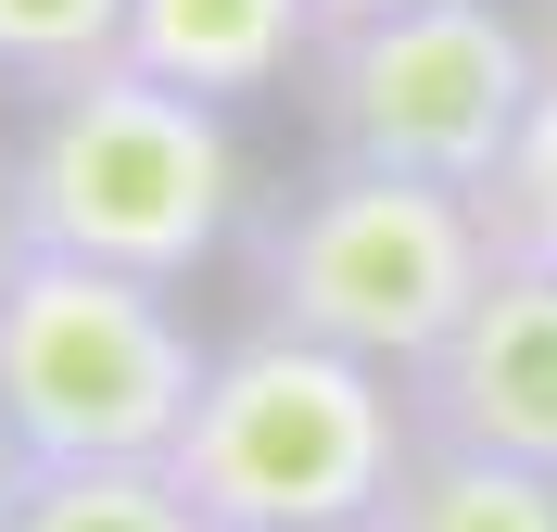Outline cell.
<instances>
[{
    "instance_id": "1",
    "label": "cell",
    "mask_w": 557,
    "mask_h": 532,
    "mask_svg": "<svg viewBox=\"0 0 557 532\" xmlns=\"http://www.w3.org/2000/svg\"><path fill=\"white\" fill-rule=\"evenodd\" d=\"M26 253H89L127 280H190L242 242V127L228 102H190L139 64H102L26 102V140L0 165Z\"/></svg>"
},
{
    "instance_id": "7",
    "label": "cell",
    "mask_w": 557,
    "mask_h": 532,
    "mask_svg": "<svg viewBox=\"0 0 557 532\" xmlns=\"http://www.w3.org/2000/svg\"><path fill=\"white\" fill-rule=\"evenodd\" d=\"M305 51H317V0H127V64L228 114L267 89H305Z\"/></svg>"
},
{
    "instance_id": "9",
    "label": "cell",
    "mask_w": 557,
    "mask_h": 532,
    "mask_svg": "<svg viewBox=\"0 0 557 532\" xmlns=\"http://www.w3.org/2000/svg\"><path fill=\"white\" fill-rule=\"evenodd\" d=\"M0 532H215L165 457H26Z\"/></svg>"
},
{
    "instance_id": "15",
    "label": "cell",
    "mask_w": 557,
    "mask_h": 532,
    "mask_svg": "<svg viewBox=\"0 0 557 532\" xmlns=\"http://www.w3.org/2000/svg\"><path fill=\"white\" fill-rule=\"evenodd\" d=\"M545 13H557V0H545Z\"/></svg>"
},
{
    "instance_id": "6",
    "label": "cell",
    "mask_w": 557,
    "mask_h": 532,
    "mask_svg": "<svg viewBox=\"0 0 557 532\" xmlns=\"http://www.w3.org/2000/svg\"><path fill=\"white\" fill-rule=\"evenodd\" d=\"M406 406L431 444H482V457L557 469V267H507L469 292V318L406 368Z\"/></svg>"
},
{
    "instance_id": "10",
    "label": "cell",
    "mask_w": 557,
    "mask_h": 532,
    "mask_svg": "<svg viewBox=\"0 0 557 532\" xmlns=\"http://www.w3.org/2000/svg\"><path fill=\"white\" fill-rule=\"evenodd\" d=\"M102 64H127V0H0V89L13 102H51Z\"/></svg>"
},
{
    "instance_id": "5",
    "label": "cell",
    "mask_w": 557,
    "mask_h": 532,
    "mask_svg": "<svg viewBox=\"0 0 557 532\" xmlns=\"http://www.w3.org/2000/svg\"><path fill=\"white\" fill-rule=\"evenodd\" d=\"M203 393V343L165 280L26 253L0 280V419L26 457H165Z\"/></svg>"
},
{
    "instance_id": "4",
    "label": "cell",
    "mask_w": 557,
    "mask_h": 532,
    "mask_svg": "<svg viewBox=\"0 0 557 532\" xmlns=\"http://www.w3.org/2000/svg\"><path fill=\"white\" fill-rule=\"evenodd\" d=\"M545 64L557 51H532V26L507 0H406L368 26H317L305 114H317V152H343V165L482 190L520 140Z\"/></svg>"
},
{
    "instance_id": "13",
    "label": "cell",
    "mask_w": 557,
    "mask_h": 532,
    "mask_svg": "<svg viewBox=\"0 0 557 532\" xmlns=\"http://www.w3.org/2000/svg\"><path fill=\"white\" fill-rule=\"evenodd\" d=\"M26 267V228H13V190H0V280Z\"/></svg>"
},
{
    "instance_id": "12",
    "label": "cell",
    "mask_w": 557,
    "mask_h": 532,
    "mask_svg": "<svg viewBox=\"0 0 557 532\" xmlns=\"http://www.w3.org/2000/svg\"><path fill=\"white\" fill-rule=\"evenodd\" d=\"M368 13H406V0H317V26H368Z\"/></svg>"
},
{
    "instance_id": "14",
    "label": "cell",
    "mask_w": 557,
    "mask_h": 532,
    "mask_svg": "<svg viewBox=\"0 0 557 532\" xmlns=\"http://www.w3.org/2000/svg\"><path fill=\"white\" fill-rule=\"evenodd\" d=\"M13 482H26V444H13V419H0V507H13Z\"/></svg>"
},
{
    "instance_id": "11",
    "label": "cell",
    "mask_w": 557,
    "mask_h": 532,
    "mask_svg": "<svg viewBox=\"0 0 557 532\" xmlns=\"http://www.w3.org/2000/svg\"><path fill=\"white\" fill-rule=\"evenodd\" d=\"M482 228H494L507 267H557V64H545V89H532L507 165L482 177Z\"/></svg>"
},
{
    "instance_id": "8",
    "label": "cell",
    "mask_w": 557,
    "mask_h": 532,
    "mask_svg": "<svg viewBox=\"0 0 557 532\" xmlns=\"http://www.w3.org/2000/svg\"><path fill=\"white\" fill-rule=\"evenodd\" d=\"M368 532H557V469H520V457H482V444H431L418 431Z\"/></svg>"
},
{
    "instance_id": "3",
    "label": "cell",
    "mask_w": 557,
    "mask_h": 532,
    "mask_svg": "<svg viewBox=\"0 0 557 532\" xmlns=\"http://www.w3.org/2000/svg\"><path fill=\"white\" fill-rule=\"evenodd\" d=\"M242 267H253V318L267 330L343 343V355L406 381L418 355L469 318V292L494 280V228H482V190L330 152L305 190H278L242 228Z\"/></svg>"
},
{
    "instance_id": "2",
    "label": "cell",
    "mask_w": 557,
    "mask_h": 532,
    "mask_svg": "<svg viewBox=\"0 0 557 532\" xmlns=\"http://www.w3.org/2000/svg\"><path fill=\"white\" fill-rule=\"evenodd\" d=\"M406 444L418 406L393 368L253 318L242 343L203 355V393H190L165 469L215 532H368Z\"/></svg>"
}]
</instances>
